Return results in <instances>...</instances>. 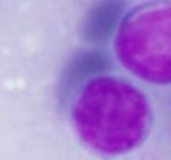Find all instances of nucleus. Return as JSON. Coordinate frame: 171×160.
Returning <instances> with one entry per match:
<instances>
[{"instance_id": "f257e3e1", "label": "nucleus", "mask_w": 171, "mask_h": 160, "mask_svg": "<svg viewBox=\"0 0 171 160\" xmlns=\"http://www.w3.org/2000/svg\"><path fill=\"white\" fill-rule=\"evenodd\" d=\"M79 137L102 155H124L139 145L151 126V108L139 89L117 77L83 85L72 108Z\"/></svg>"}, {"instance_id": "f03ea898", "label": "nucleus", "mask_w": 171, "mask_h": 160, "mask_svg": "<svg viewBox=\"0 0 171 160\" xmlns=\"http://www.w3.org/2000/svg\"><path fill=\"white\" fill-rule=\"evenodd\" d=\"M117 57L148 83H171V2H152L130 12L117 34Z\"/></svg>"}, {"instance_id": "20e7f679", "label": "nucleus", "mask_w": 171, "mask_h": 160, "mask_svg": "<svg viewBox=\"0 0 171 160\" xmlns=\"http://www.w3.org/2000/svg\"><path fill=\"white\" fill-rule=\"evenodd\" d=\"M103 68H105V59L102 55L90 53V51L81 53V55H77L68 64L66 73H64V77H62V85L66 89H72V87H75L79 81L102 72Z\"/></svg>"}, {"instance_id": "7ed1b4c3", "label": "nucleus", "mask_w": 171, "mask_h": 160, "mask_svg": "<svg viewBox=\"0 0 171 160\" xmlns=\"http://www.w3.org/2000/svg\"><path fill=\"white\" fill-rule=\"evenodd\" d=\"M124 12L122 0H98L83 21V36L90 44H103L115 27L119 25L120 15Z\"/></svg>"}]
</instances>
